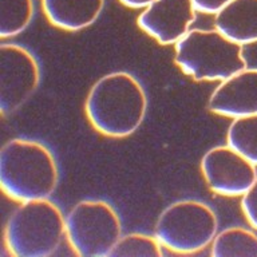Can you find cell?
<instances>
[{"mask_svg":"<svg viewBox=\"0 0 257 257\" xmlns=\"http://www.w3.org/2000/svg\"><path fill=\"white\" fill-rule=\"evenodd\" d=\"M40 83V67L31 51L16 43L0 46V112L8 116L27 102Z\"/></svg>","mask_w":257,"mask_h":257,"instance_id":"52a82bcc","label":"cell"},{"mask_svg":"<svg viewBox=\"0 0 257 257\" xmlns=\"http://www.w3.org/2000/svg\"><path fill=\"white\" fill-rule=\"evenodd\" d=\"M44 16L63 31H82L94 24L104 8V0H40Z\"/></svg>","mask_w":257,"mask_h":257,"instance_id":"8fae6325","label":"cell"},{"mask_svg":"<svg viewBox=\"0 0 257 257\" xmlns=\"http://www.w3.org/2000/svg\"><path fill=\"white\" fill-rule=\"evenodd\" d=\"M174 63L197 82H221L248 67L244 46L217 28H192L174 44Z\"/></svg>","mask_w":257,"mask_h":257,"instance_id":"277c9868","label":"cell"},{"mask_svg":"<svg viewBox=\"0 0 257 257\" xmlns=\"http://www.w3.org/2000/svg\"><path fill=\"white\" fill-rule=\"evenodd\" d=\"M218 233V220L208 204L181 200L165 208L157 218L154 236L164 248L192 254L208 248Z\"/></svg>","mask_w":257,"mask_h":257,"instance_id":"5b68a950","label":"cell"},{"mask_svg":"<svg viewBox=\"0 0 257 257\" xmlns=\"http://www.w3.org/2000/svg\"><path fill=\"white\" fill-rule=\"evenodd\" d=\"M200 168L206 186L218 196L241 197L257 178L256 165L228 144L209 149Z\"/></svg>","mask_w":257,"mask_h":257,"instance_id":"ba28073f","label":"cell"},{"mask_svg":"<svg viewBox=\"0 0 257 257\" xmlns=\"http://www.w3.org/2000/svg\"><path fill=\"white\" fill-rule=\"evenodd\" d=\"M148 111V95L136 76L108 72L88 90L84 114L94 130L108 138H126L140 128Z\"/></svg>","mask_w":257,"mask_h":257,"instance_id":"6da1fadb","label":"cell"},{"mask_svg":"<svg viewBox=\"0 0 257 257\" xmlns=\"http://www.w3.org/2000/svg\"><path fill=\"white\" fill-rule=\"evenodd\" d=\"M34 0H0V36L22 34L34 18Z\"/></svg>","mask_w":257,"mask_h":257,"instance_id":"9a60e30c","label":"cell"},{"mask_svg":"<svg viewBox=\"0 0 257 257\" xmlns=\"http://www.w3.org/2000/svg\"><path fill=\"white\" fill-rule=\"evenodd\" d=\"M232 0H193L197 11L204 14H217L221 8L225 7Z\"/></svg>","mask_w":257,"mask_h":257,"instance_id":"ac0fdd59","label":"cell"},{"mask_svg":"<svg viewBox=\"0 0 257 257\" xmlns=\"http://www.w3.org/2000/svg\"><path fill=\"white\" fill-rule=\"evenodd\" d=\"M226 144L257 166V114L233 118L226 132Z\"/></svg>","mask_w":257,"mask_h":257,"instance_id":"5bb4252c","label":"cell"},{"mask_svg":"<svg viewBox=\"0 0 257 257\" xmlns=\"http://www.w3.org/2000/svg\"><path fill=\"white\" fill-rule=\"evenodd\" d=\"M152 2H154V0H119V3L128 8H134V10H144Z\"/></svg>","mask_w":257,"mask_h":257,"instance_id":"d6986e66","label":"cell"},{"mask_svg":"<svg viewBox=\"0 0 257 257\" xmlns=\"http://www.w3.org/2000/svg\"><path fill=\"white\" fill-rule=\"evenodd\" d=\"M241 210L245 220L253 229L257 230V178L252 186L241 196Z\"/></svg>","mask_w":257,"mask_h":257,"instance_id":"e0dca14e","label":"cell"},{"mask_svg":"<svg viewBox=\"0 0 257 257\" xmlns=\"http://www.w3.org/2000/svg\"><path fill=\"white\" fill-rule=\"evenodd\" d=\"M197 12L193 0H154L142 10L137 24L158 43L169 46L192 30Z\"/></svg>","mask_w":257,"mask_h":257,"instance_id":"9c48e42d","label":"cell"},{"mask_svg":"<svg viewBox=\"0 0 257 257\" xmlns=\"http://www.w3.org/2000/svg\"><path fill=\"white\" fill-rule=\"evenodd\" d=\"M59 182L51 150L39 141L12 138L0 150V186L18 202L50 198Z\"/></svg>","mask_w":257,"mask_h":257,"instance_id":"7a4b0ae2","label":"cell"},{"mask_svg":"<svg viewBox=\"0 0 257 257\" xmlns=\"http://www.w3.org/2000/svg\"><path fill=\"white\" fill-rule=\"evenodd\" d=\"M214 257H257V234L242 226H229L216 234L210 244Z\"/></svg>","mask_w":257,"mask_h":257,"instance_id":"4fadbf2b","label":"cell"},{"mask_svg":"<svg viewBox=\"0 0 257 257\" xmlns=\"http://www.w3.org/2000/svg\"><path fill=\"white\" fill-rule=\"evenodd\" d=\"M164 245L156 236L146 233H128L116 241L108 257H160Z\"/></svg>","mask_w":257,"mask_h":257,"instance_id":"2e32d148","label":"cell"},{"mask_svg":"<svg viewBox=\"0 0 257 257\" xmlns=\"http://www.w3.org/2000/svg\"><path fill=\"white\" fill-rule=\"evenodd\" d=\"M122 236V222L103 200H82L66 216V240L76 256L107 257Z\"/></svg>","mask_w":257,"mask_h":257,"instance_id":"8992f818","label":"cell"},{"mask_svg":"<svg viewBox=\"0 0 257 257\" xmlns=\"http://www.w3.org/2000/svg\"><path fill=\"white\" fill-rule=\"evenodd\" d=\"M214 28L233 42L257 43V0H232L214 14Z\"/></svg>","mask_w":257,"mask_h":257,"instance_id":"7c38bea8","label":"cell"},{"mask_svg":"<svg viewBox=\"0 0 257 257\" xmlns=\"http://www.w3.org/2000/svg\"><path fill=\"white\" fill-rule=\"evenodd\" d=\"M66 237V216L50 198L19 202L4 226V244L15 257L51 256Z\"/></svg>","mask_w":257,"mask_h":257,"instance_id":"3957f363","label":"cell"},{"mask_svg":"<svg viewBox=\"0 0 257 257\" xmlns=\"http://www.w3.org/2000/svg\"><path fill=\"white\" fill-rule=\"evenodd\" d=\"M208 110L232 119L257 114V68L245 67L221 80L209 98Z\"/></svg>","mask_w":257,"mask_h":257,"instance_id":"30bf717a","label":"cell"}]
</instances>
